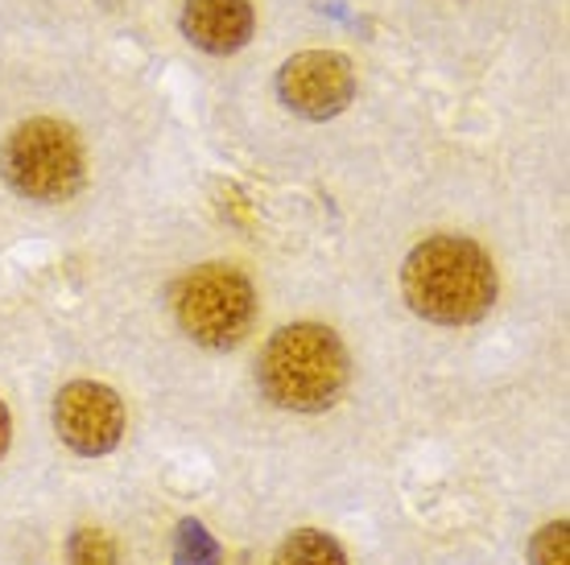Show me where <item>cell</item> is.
Here are the masks:
<instances>
[{"label": "cell", "instance_id": "obj_9", "mask_svg": "<svg viewBox=\"0 0 570 565\" xmlns=\"http://www.w3.org/2000/svg\"><path fill=\"white\" fill-rule=\"evenodd\" d=\"M174 565H219V545H215V537L199 521L178 524V537H174Z\"/></svg>", "mask_w": 570, "mask_h": 565}, {"label": "cell", "instance_id": "obj_8", "mask_svg": "<svg viewBox=\"0 0 570 565\" xmlns=\"http://www.w3.org/2000/svg\"><path fill=\"white\" fill-rule=\"evenodd\" d=\"M277 565H347V553L335 537L318 528H298L282 541Z\"/></svg>", "mask_w": 570, "mask_h": 565}, {"label": "cell", "instance_id": "obj_7", "mask_svg": "<svg viewBox=\"0 0 570 565\" xmlns=\"http://www.w3.org/2000/svg\"><path fill=\"white\" fill-rule=\"evenodd\" d=\"M253 0H186L183 4V33L186 42L203 54H236L253 42Z\"/></svg>", "mask_w": 570, "mask_h": 565}, {"label": "cell", "instance_id": "obj_1", "mask_svg": "<svg viewBox=\"0 0 570 565\" xmlns=\"http://www.w3.org/2000/svg\"><path fill=\"white\" fill-rule=\"evenodd\" d=\"M497 265L468 236H430L401 265L410 310L439 326H471L497 306Z\"/></svg>", "mask_w": 570, "mask_h": 565}, {"label": "cell", "instance_id": "obj_12", "mask_svg": "<svg viewBox=\"0 0 570 565\" xmlns=\"http://www.w3.org/2000/svg\"><path fill=\"white\" fill-rule=\"evenodd\" d=\"M9 442H13V417H9L4 400H0V458L9 454Z\"/></svg>", "mask_w": 570, "mask_h": 565}, {"label": "cell", "instance_id": "obj_11", "mask_svg": "<svg viewBox=\"0 0 570 565\" xmlns=\"http://www.w3.org/2000/svg\"><path fill=\"white\" fill-rule=\"evenodd\" d=\"M67 565H116V545L104 528H75L67 541Z\"/></svg>", "mask_w": 570, "mask_h": 565}, {"label": "cell", "instance_id": "obj_10", "mask_svg": "<svg viewBox=\"0 0 570 565\" xmlns=\"http://www.w3.org/2000/svg\"><path fill=\"white\" fill-rule=\"evenodd\" d=\"M529 565H570V524L550 521L529 541Z\"/></svg>", "mask_w": 570, "mask_h": 565}, {"label": "cell", "instance_id": "obj_5", "mask_svg": "<svg viewBox=\"0 0 570 565\" xmlns=\"http://www.w3.org/2000/svg\"><path fill=\"white\" fill-rule=\"evenodd\" d=\"M277 96L302 120H331L356 99L352 58L340 50H302L277 71Z\"/></svg>", "mask_w": 570, "mask_h": 565}, {"label": "cell", "instance_id": "obj_2", "mask_svg": "<svg viewBox=\"0 0 570 565\" xmlns=\"http://www.w3.org/2000/svg\"><path fill=\"white\" fill-rule=\"evenodd\" d=\"M352 380V359L331 326L294 323L282 326L257 364V384L265 400L289 413H323L343 396Z\"/></svg>", "mask_w": 570, "mask_h": 565}, {"label": "cell", "instance_id": "obj_4", "mask_svg": "<svg viewBox=\"0 0 570 565\" xmlns=\"http://www.w3.org/2000/svg\"><path fill=\"white\" fill-rule=\"evenodd\" d=\"M174 318L207 351H228L257 318V289L232 265H203L174 289Z\"/></svg>", "mask_w": 570, "mask_h": 565}, {"label": "cell", "instance_id": "obj_6", "mask_svg": "<svg viewBox=\"0 0 570 565\" xmlns=\"http://www.w3.org/2000/svg\"><path fill=\"white\" fill-rule=\"evenodd\" d=\"M55 429L83 458L112 454L125 438V400L108 384L75 380L55 396Z\"/></svg>", "mask_w": 570, "mask_h": 565}, {"label": "cell", "instance_id": "obj_3", "mask_svg": "<svg viewBox=\"0 0 570 565\" xmlns=\"http://www.w3.org/2000/svg\"><path fill=\"white\" fill-rule=\"evenodd\" d=\"M0 178L29 202H67L83 190L87 157L71 125L38 116L9 132L0 149Z\"/></svg>", "mask_w": 570, "mask_h": 565}]
</instances>
